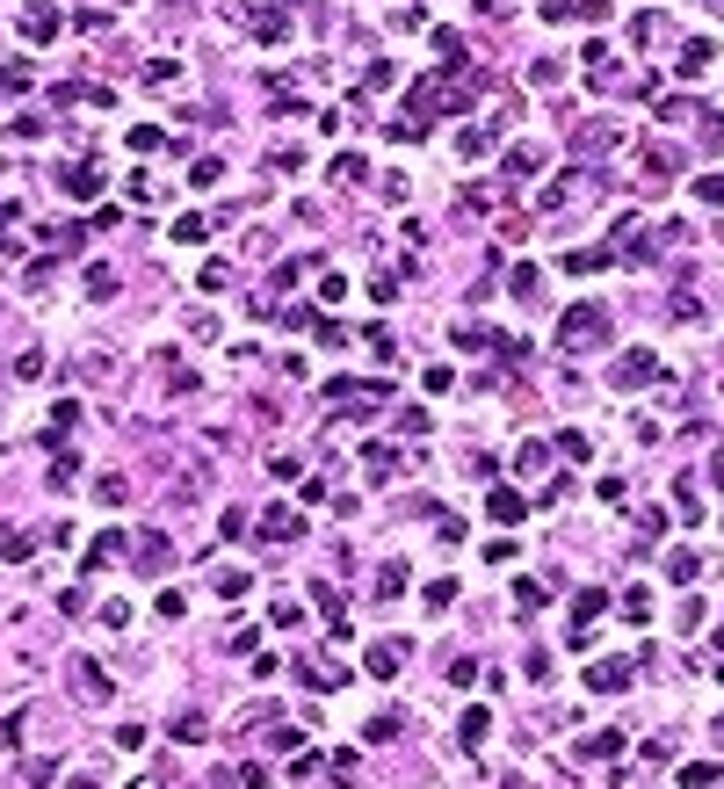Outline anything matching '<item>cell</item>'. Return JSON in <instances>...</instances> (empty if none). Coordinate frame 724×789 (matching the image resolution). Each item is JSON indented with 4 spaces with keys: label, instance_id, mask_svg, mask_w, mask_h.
I'll use <instances>...</instances> for the list:
<instances>
[{
    "label": "cell",
    "instance_id": "6",
    "mask_svg": "<svg viewBox=\"0 0 724 789\" xmlns=\"http://www.w3.org/2000/svg\"><path fill=\"white\" fill-rule=\"evenodd\" d=\"M645 377H659V355H652V348H630V355L616 362V384L630 391V384H645Z\"/></svg>",
    "mask_w": 724,
    "mask_h": 789
},
{
    "label": "cell",
    "instance_id": "34",
    "mask_svg": "<svg viewBox=\"0 0 724 789\" xmlns=\"http://www.w3.org/2000/svg\"><path fill=\"white\" fill-rule=\"evenodd\" d=\"M696 196H703V203H724V175H703V182H696Z\"/></svg>",
    "mask_w": 724,
    "mask_h": 789
},
{
    "label": "cell",
    "instance_id": "31",
    "mask_svg": "<svg viewBox=\"0 0 724 789\" xmlns=\"http://www.w3.org/2000/svg\"><path fill=\"white\" fill-rule=\"evenodd\" d=\"M94 500H102V507H124V478H117V471H109V478L94 485Z\"/></svg>",
    "mask_w": 724,
    "mask_h": 789
},
{
    "label": "cell",
    "instance_id": "7",
    "mask_svg": "<svg viewBox=\"0 0 724 789\" xmlns=\"http://www.w3.org/2000/svg\"><path fill=\"white\" fill-rule=\"evenodd\" d=\"M22 37H29V44H51V37H59V15H51L44 0H29V8H22Z\"/></svg>",
    "mask_w": 724,
    "mask_h": 789
},
{
    "label": "cell",
    "instance_id": "19",
    "mask_svg": "<svg viewBox=\"0 0 724 789\" xmlns=\"http://www.w3.org/2000/svg\"><path fill=\"white\" fill-rule=\"evenodd\" d=\"M362 341H370V355H377V362H392V355H399V341H392V326H362Z\"/></svg>",
    "mask_w": 724,
    "mask_h": 789
},
{
    "label": "cell",
    "instance_id": "9",
    "mask_svg": "<svg viewBox=\"0 0 724 789\" xmlns=\"http://www.w3.org/2000/svg\"><path fill=\"white\" fill-rule=\"evenodd\" d=\"M167 232H175V247H203V240H210V217H203V210H182Z\"/></svg>",
    "mask_w": 724,
    "mask_h": 789
},
{
    "label": "cell",
    "instance_id": "35",
    "mask_svg": "<svg viewBox=\"0 0 724 789\" xmlns=\"http://www.w3.org/2000/svg\"><path fill=\"white\" fill-rule=\"evenodd\" d=\"M703 145H710V152H724V117H710V124H703Z\"/></svg>",
    "mask_w": 724,
    "mask_h": 789
},
{
    "label": "cell",
    "instance_id": "32",
    "mask_svg": "<svg viewBox=\"0 0 724 789\" xmlns=\"http://www.w3.org/2000/svg\"><path fill=\"white\" fill-rule=\"evenodd\" d=\"M536 167H543V159H536L529 145H515V152H508V175H536Z\"/></svg>",
    "mask_w": 724,
    "mask_h": 789
},
{
    "label": "cell",
    "instance_id": "15",
    "mask_svg": "<svg viewBox=\"0 0 724 789\" xmlns=\"http://www.w3.org/2000/svg\"><path fill=\"white\" fill-rule=\"evenodd\" d=\"M515 297H522V305H543V268H536V261L515 268Z\"/></svg>",
    "mask_w": 724,
    "mask_h": 789
},
{
    "label": "cell",
    "instance_id": "8",
    "mask_svg": "<svg viewBox=\"0 0 724 789\" xmlns=\"http://www.w3.org/2000/svg\"><path fill=\"white\" fill-rule=\"evenodd\" d=\"M254 529H261V543H290V536H297V515H290V507H268Z\"/></svg>",
    "mask_w": 724,
    "mask_h": 789
},
{
    "label": "cell",
    "instance_id": "4",
    "mask_svg": "<svg viewBox=\"0 0 724 789\" xmlns=\"http://www.w3.org/2000/svg\"><path fill=\"white\" fill-rule=\"evenodd\" d=\"M362 666L377 673V681H392V673L406 666V638H384V645H370V652H362Z\"/></svg>",
    "mask_w": 724,
    "mask_h": 789
},
{
    "label": "cell",
    "instance_id": "11",
    "mask_svg": "<svg viewBox=\"0 0 724 789\" xmlns=\"http://www.w3.org/2000/svg\"><path fill=\"white\" fill-rule=\"evenodd\" d=\"M73 681H80V695H87V703H109V673H102L94 659H73Z\"/></svg>",
    "mask_w": 724,
    "mask_h": 789
},
{
    "label": "cell",
    "instance_id": "24",
    "mask_svg": "<svg viewBox=\"0 0 724 789\" xmlns=\"http://www.w3.org/2000/svg\"><path fill=\"white\" fill-rule=\"evenodd\" d=\"M203 731H210V724H203L196 710H182V717H175V739H182V746H196V739H203Z\"/></svg>",
    "mask_w": 724,
    "mask_h": 789
},
{
    "label": "cell",
    "instance_id": "16",
    "mask_svg": "<svg viewBox=\"0 0 724 789\" xmlns=\"http://www.w3.org/2000/svg\"><path fill=\"white\" fill-rule=\"evenodd\" d=\"M37 73H29V59H0V94H22Z\"/></svg>",
    "mask_w": 724,
    "mask_h": 789
},
{
    "label": "cell",
    "instance_id": "30",
    "mask_svg": "<svg viewBox=\"0 0 724 789\" xmlns=\"http://www.w3.org/2000/svg\"><path fill=\"white\" fill-rule=\"evenodd\" d=\"M217 175H225V159H196V167H189V182H196V189H210Z\"/></svg>",
    "mask_w": 724,
    "mask_h": 789
},
{
    "label": "cell",
    "instance_id": "5",
    "mask_svg": "<svg viewBox=\"0 0 724 789\" xmlns=\"http://www.w3.org/2000/svg\"><path fill=\"white\" fill-rule=\"evenodd\" d=\"M59 189H66L73 203H94V196H102V167H87V159H80V167H66Z\"/></svg>",
    "mask_w": 724,
    "mask_h": 789
},
{
    "label": "cell",
    "instance_id": "33",
    "mask_svg": "<svg viewBox=\"0 0 724 789\" xmlns=\"http://www.w3.org/2000/svg\"><path fill=\"white\" fill-rule=\"evenodd\" d=\"M457 601V580H427V608H450Z\"/></svg>",
    "mask_w": 724,
    "mask_h": 789
},
{
    "label": "cell",
    "instance_id": "1",
    "mask_svg": "<svg viewBox=\"0 0 724 789\" xmlns=\"http://www.w3.org/2000/svg\"><path fill=\"white\" fill-rule=\"evenodd\" d=\"M601 333H608V312H601V305H573V312L558 319V348H573V355H580V348H594V341H601Z\"/></svg>",
    "mask_w": 724,
    "mask_h": 789
},
{
    "label": "cell",
    "instance_id": "10",
    "mask_svg": "<svg viewBox=\"0 0 724 789\" xmlns=\"http://www.w3.org/2000/svg\"><path fill=\"white\" fill-rule=\"evenodd\" d=\"M710 59H717V44H710V37L681 44V80H703V73H710Z\"/></svg>",
    "mask_w": 724,
    "mask_h": 789
},
{
    "label": "cell",
    "instance_id": "22",
    "mask_svg": "<svg viewBox=\"0 0 724 789\" xmlns=\"http://www.w3.org/2000/svg\"><path fill=\"white\" fill-rule=\"evenodd\" d=\"M681 789H717V761H688V768H681Z\"/></svg>",
    "mask_w": 724,
    "mask_h": 789
},
{
    "label": "cell",
    "instance_id": "26",
    "mask_svg": "<svg viewBox=\"0 0 724 789\" xmlns=\"http://www.w3.org/2000/svg\"><path fill=\"white\" fill-rule=\"evenodd\" d=\"M254 37H261V44H283L290 29H283V15H254Z\"/></svg>",
    "mask_w": 724,
    "mask_h": 789
},
{
    "label": "cell",
    "instance_id": "3",
    "mask_svg": "<svg viewBox=\"0 0 724 789\" xmlns=\"http://www.w3.org/2000/svg\"><path fill=\"white\" fill-rule=\"evenodd\" d=\"M485 515H492L500 529H515V522H529V500L508 492V485H492V492H485Z\"/></svg>",
    "mask_w": 724,
    "mask_h": 789
},
{
    "label": "cell",
    "instance_id": "13",
    "mask_svg": "<svg viewBox=\"0 0 724 789\" xmlns=\"http://www.w3.org/2000/svg\"><path fill=\"white\" fill-rule=\"evenodd\" d=\"M601 608H608V594H601V587H580V594H573V630H587Z\"/></svg>",
    "mask_w": 724,
    "mask_h": 789
},
{
    "label": "cell",
    "instance_id": "29",
    "mask_svg": "<svg viewBox=\"0 0 724 789\" xmlns=\"http://www.w3.org/2000/svg\"><path fill=\"white\" fill-rule=\"evenodd\" d=\"M623 615H630V623H645V615H652V594H645V587H630V594H623Z\"/></svg>",
    "mask_w": 724,
    "mask_h": 789
},
{
    "label": "cell",
    "instance_id": "36",
    "mask_svg": "<svg viewBox=\"0 0 724 789\" xmlns=\"http://www.w3.org/2000/svg\"><path fill=\"white\" fill-rule=\"evenodd\" d=\"M66 789H94V782H87V775H73V782H66Z\"/></svg>",
    "mask_w": 724,
    "mask_h": 789
},
{
    "label": "cell",
    "instance_id": "21",
    "mask_svg": "<svg viewBox=\"0 0 724 789\" xmlns=\"http://www.w3.org/2000/svg\"><path fill=\"white\" fill-rule=\"evenodd\" d=\"M623 753V731H594L587 739V761H616Z\"/></svg>",
    "mask_w": 724,
    "mask_h": 789
},
{
    "label": "cell",
    "instance_id": "20",
    "mask_svg": "<svg viewBox=\"0 0 724 789\" xmlns=\"http://www.w3.org/2000/svg\"><path fill=\"white\" fill-rule=\"evenodd\" d=\"M696 573H703V557H696V550H674V557H666V580H681V587H688Z\"/></svg>",
    "mask_w": 724,
    "mask_h": 789
},
{
    "label": "cell",
    "instance_id": "28",
    "mask_svg": "<svg viewBox=\"0 0 724 789\" xmlns=\"http://www.w3.org/2000/svg\"><path fill=\"white\" fill-rule=\"evenodd\" d=\"M73 478H80V457H59V464H51V492H66Z\"/></svg>",
    "mask_w": 724,
    "mask_h": 789
},
{
    "label": "cell",
    "instance_id": "27",
    "mask_svg": "<svg viewBox=\"0 0 724 789\" xmlns=\"http://www.w3.org/2000/svg\"><path fill=\"white\" fill-rule=\"evenodd\" d=\"M558 457H573V464H587V435H580V427H565V435H558Z\"/></svg>",
    "mask_w": 724,
    "mask_h": 789
},
{
    "label": "cell",
    "instance_id": "18",
    "mask_svg": "<svg viewBox=\"0 0 724 789\" xmlns=\"http://www.w3.org/2000/svg\"><path fill=\"white\" fill-rule=\"evenodd\" d=\"M362 739H370V746H384V739H399V710H377V717L362 724Z\"/></svg>",
    "mask_w": 724,
    "mask_h": 789
},
{
    "label": "cell",
    "instance_id": "2",
    "mask_svg": "<svg viewBox=\"0 0 724 789\" xmlns=\"http://www.w3.org/2000/svg\"><path fill=\"white\" fill-rule=\"evenodd\" d=\"M587 688H594V695H623V688H630V659H594V666H587Z\"/></svg>",
    "mask_w": 724,
    "mask_h": 789
},
{
    "label": "cell",
    "instance_id": "25",
    "mask_svg": "<svg viewBox=\"0 0 724 789\" xmlns=\"http://www.w3.org/2000/svg\"><path fill=\"white\" fill-rule=\"evenodd\" d=\"M515 601H522V608H543V601H550V580H522Z\"/></svg>",
    "mask_w": 724,
    "mask_h": 789
},
{
    "label": "cell",
    "instance_id": "37",
    "mask_svg": "<svg viewBox=\"0 0 724 789\" xmlns=\"http://www.w3.org/2000/svg\"><path fill=\"white\" fill-rule=\"evenodd\" d=\"M703 8H710V15H724V0H703Z\"/></svg>",
    "mask_w": 724,
    "mask_h": 789
},
{
    "label": "cell",
    "instance_id": "12",
    "mask_svg": "<svg viewBox=\"0 0 724 789\" xmlns=\"http://www.w3.org/2000/svg\"><path fill=\"white\" fill-rule=\"evenodd\" d=\"M80 290H87L94 305H109V297H117V268H109V261H94V268L80 275Z\"/></svg>",
    "mask_w": 724,
    "mask_h": 789
},
{
    "label": "cell",
    "instance_id": "17",
    "mask_svg": "<svg viewBox=\"0 0 724 789\" xmlns=\"http://www.w3.org/2000/svg\"><path fill=\"white\" fill-rule=\"evenodd\" d=\"M485 731H492V710H464V724H457V739H464V746H485Z\"/></svg>",
    "mask_w": 724,
    "mask_h": 789
},
{
    "label": "cell",
    "instance_id": "23",
    "mask_svg": "<svg viewBox=\"0 0 724 789\" xmlns=\"http://www.w3.org/2000/svg\"><path fill=\"white\" fill-rule=\"evenodd\" d=\"M377 594L399 601V594H406V565H384V573H377Z\"/></svg>",
    "mask_w": 724,
    "mask_h": 789
},
{
    "label": "cell",
    "instance_id": "14",
    "mask_svg": "<svg viewBox=\"0 0 724 789\" xmlns=\"http://www.w3.org/2000/svg\"><path fill=\"white\" fill-rule=\"evenodd\" d=\"M362 471H370V478H392V471H399V449H392V442H370V449H362Z\"/></svg>",
    "mask_w": 724,
    "mask_h": 789
}]
</instances>
